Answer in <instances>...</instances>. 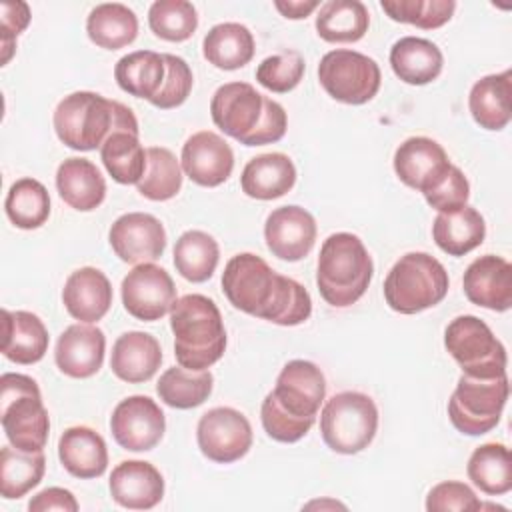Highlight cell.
<instances>
[{"label":"cell","mask_w":512,"mask_h":512,"mask_svg":"<svg viewBox=\"0 0 512 512\" xmlns=\"http://www.w3.org/2000/svg\"><path fill=\"white\" fill-rule=\"evenodd\" d=\"M222 292L240 312L278 326L302 324L312 314L308 290L272 270L264 258L252 252L236 254L226 262Z\"/></svg>","instance_id":"6da1fadb"},{"label":"cell","mask_w":512,"mask_h":512,"mask_svg":"<svg viewBox=\"0 0 512 512\" xmlns=\"http://www.w3.org/2000/svg\"><path fill=\"white\" fill-rule=\"evenodd\" d=\"M52 122L58 140L80 152L100 148L116 130L138 132V120L128 106L90 90L64 96L54 110Z\"/></svg>","instance_id":"7a4b0ae2"},{"label":"cell","mask_w":512,"mask_h":512,"mask_svg":"<svg viewBox=\"0 0 512 512\" xmlns=\"http://www.w3.org/2000/svg\"><path fill=\"white\" fill-rule=\"evenodd\" d=\"M174 356L182 368L208 370L226 350V330L214 300L204 294H186L170 308Z\"/></svg>","instance_id":"3957f363"},{"label":"cell","mask_w":512,"mask_h":512,"mask_svg":"<svg viewBox=\"0 0 512 512\" xmlns=\"http://www.w3.org/2000/svg\"><path fill=\"white\" fill-rule=\"evenodd\" d=\"M372 274V258L356 234L336 232L322 242L316 284L330 306L346 308L358 302L368 290Z\"/></svg>","instance_id":"277c9868"},{"label":"cell","mask_w":512,"mask_h":512,"mask_svg":"<svg viewBox=\"0 0 512 512\" xmlns=\"http://www.w3.org/2000/svg\"><path fill=\"white\" fill-rule=\"evenodd\" d=\"M450 278L440 260L426 252H408L384 280V300L400 314H418L444 300Z\"/></svg>","instance_id":"5b68a950"},{"label":"cell","mask_w":512,"mask_h":512,"mask_svg":"<svg viewBox=\"0 0 512 512\" xmlns=\"http://www.w3.org/2000/svg\"><path fill=\"white\" fill-rule=\"evenodd\" d=\"M0 420L12 446L26 452H38L46 446L50 418L34 378L16 372L2 374Z\"/></svg>","instance_id":"8992f818"},{"label":"cell","mask_w":512,"mask_h":512,"mask_svg":"<svg viewBox=\"0 0 512 512\" xmlns=\"http://www.w3.org/2000/svg\"><path fill=\"white\" fill-rule=\"evenodd\" d=\"M378 408L368 394L346 390L326 400L320 414L324 444L338 454H358L374 440Z\"/></svg>","instance_id":"52a82bcc"},{"label":"cell","mask_w":512,"mask_h":512,"mask_svg":"<svg viewBox=\"0 0 512 512\" xmlns=\"http://www.w3.org/2000/svg\"><path fill=\"white\" fill-rule=\"evenodd\" d=\"M510 394L508 376L474 378L462 374L448 400L452 426L466 436H482L498 426Z\"/></svg>","instance_id":"ba28073f"},{"label":"cell","mask_w":512,"mask_h":512,"mask_svg":"<svg viewBox=\"0 0 512 512\" xmlns=\"http://www.w3.org/2000/svg\"><path fill=\"white\" fill-rule=\"evenodd\" d=\"M444 346L466 376L498 378L506 374V348L488 324L472 314L456 316L446 326Z\"/></svg>","instance_id":"9c48e42d"},{"label":"cell","mask_w":512,"mask_h":512,"mask_svg":"<svg viewBox=\"0 0 512 512\" xmlns=\"http://www.w3.org/2000/svg\"><path fill=\"white\" fill-rule=\"evenodd\" d=\"M318 80L334 100L358 106L378 94L382 74L374 58L356 50L336 48L322 56Z\"/></svg>","instance_id":"30bf717a"},{"label":"cell","mask_w":512,"mask_h":512,"mask_svg":"<svg viewBox=\"0 0 512 512\" xmlns=\"http://www.w3.org/2000/svg\"><path fill=\"white\" fill-rule=\"evenodd\" d=\"M196 440L208 460L230 464L248 454L252 446V426L240 410L218 406L200 416Z\"/></svg>","instance_id":"8fae6325"},{"label":"cell","mask_w":512,"mask_h":512,"mask_svg":"<svg viewBox=\"0 0 512 512\" xmlns=\"http://www.w3.org/2000/svg\"><path fill=\"white\" fill-rule=\"evenodd\" d=\"M266 98L248 82L222 84L210 100L212 122L226 136L246 144L264 118Z\"/></svg>","instance_id":"7c38bea8"},{"label":"cell","mask_w":512,"mask_h":512,"mask_svg":"<svg viewBox=\"0 0 512 512\" xmlns=\"http://www.w3.org/2000/svg\"><path fill=\"white\" fill-rule=\"evenodd\" d=\"M174 302L176 286L170 274L158 264H136L122 280V304L138 320H160L170 312Z\"/></svg>","instance_id":"4fadbf2b"},{"label":"cell","mask_w":512,"mask_h":512,"mask_svg":"<svg viewBox=\"0 0 512 512\" xmlns=\"http://www.w3.org/2000/svg\"><path fill=\"white\" fill-rule=\"evenodd\" d=\"M110 430L118 446L130 452L152 450L164 436L166 418L150 396H128L114 408Z\"/></svg>","instance_id":"5bb4252c"},{"label":"cell","mask_w":512,"mask_h":512,"mask_svg":"<svg viewBox=\"0 0 512 512\" xmlns=\"http://www.w3.org/2000/svg\"><path fill=\"white\" fill-rule=\"evenodd\" d=\"M272 396L290 416L316 422L320 404L326 398L324 374L310 360H290L280 370Z\"/></svg>","instance_id":"9a60e30c"},{"label":"cell","mask_w":512,"mask_h":512,"mask_svg":"<svg viewBox=\"0 0 512 512\" xmlns=\"http://www.w3.org/2000/svg\"><path fill=\"white\" fill-rule=\"evenodd\" d=\"M114 254L126 264L154 262L164 254L166 230L162 222L146 212H128L114 220L108 232Z\"/></svg>","instance_id":"2e32d148"},{"label":"cell","mask_w":512,"mask_h":512,"mask_svg":"<svg viewBox=\"0 0 512 512\" xmlns=\"http://www.w3.org/2000/svg\"><path fill=\"white\" fill-rule=\"evenodd\" d=\"M180 166L194 184L214 188L230 178L234 152L220 134L202 130L184 142Z\"/></svg>","instance_id":"e0dca14e"},{"label":"cell","mask_w":512,"mask_h":512,"mask_svg":"<svg viewBox=\"0 0 512 512\" xmlns=\"http://www.w3.org/2000/svg\"><path fill=\"white\" fill-rule=\"evenodd\" d=\"M446 150L432 138H406L394 152V172L406 186L426 194L450 170Z\"/></svg>","instance_id":"ac0fdd59"},{"label":"cell","mask_w":512,"mask_h":512,"mask_svg":"<svg viewBox=\"0 0 512 512\" xmlns=\"http://www.w3.org/2000/svg\"><path fill=\"white\" fill-rule=\"evenodd\" d=\"M264 240L276 258L288 262L302 260L314 248L316 220L300 206H280L266 218Z\"/></svg>","instance_id":"d6986e66"},{"label":"cell","mask_w":512,"mask_h":512,"mask_svg":"<svg viewBox=\"0 0 512 512\" xmlns=\"http://www.w3.org/2000/svg\"><path fill=\"white\" fill-rule=\"evenodd\" d=\"M462 286L472 304L504 312L512 306V264L500 256L484 254L466 268Z\"/></svg>","instance_id":"ffe728a7"},{"label":"cell","mask_w":512,"mask_h":512,"mask_svg":"<svg viewBox=\"0 0 512 512\" xmlns=\"http://www.w3.org/2000/svg\"><path fill=\"white\" fill-rule=\"evenodd\" d=\"M106 336L98 326L78 322L68 326L56 344L54 360L62 374L70 378H90L104 362Z\"/></svg>","instance_id":"44dd1931"},{"label":"cell","mask_w":512,"mask_h":512,"mask_svg":"<svg viewBox=\"0 0 512 512\" xmlns=\"http://www.w3.org/2000/svg\"><path fill=\"white\" fill-rule=\"evenodd\" d=\"M112 500L128 510H150L164 496V478L160 470L144 460L120 462L108 482Z\"/></svg>","instance_id":"7402d4cb"},{"label":"cell","mask_w":512,"mask_h":512,"mask_svg":"<svg viewBox=\"0 0 512 512\" xmlns=\"http://www.w3.org/2000/svg\"><path fill=\"white\" fill-rule=\"evenodd\" d=\"M62 302L72 318L94 324L110 310L112 284L98 268H78L64 282Z\"/></svg>","instance_id":"603a6c76"},{"label":"cell","mask_w":512,"mask_h":512,"mask_svg":"<svg viewBox=\"0 0 512 512\" xmlns=\"http://www.w3.org/2000/svg\"><path fill=\"white\" fill-rule=\"evenodd\" d=\"M162 362V348L158 340L146 332L132 330L116 338L110 356L112 372L128 382L140 384L150 380Z\"/></svg>","instance_id":"cb8c5ba5"},{"label":"cell","mask_w":512,"mask_h":512,"mask_svg":"<svg viewBox=\"0 0 512 512\" xmlns=\"http://www.w3.org/2000/svg\"><path fill=\"white\" fill-rule=\"evenodd\" d=\"M2 354L16 364H36L44 358L50 336L44 322L26 310H2Z\"/></svg>","instance_id":"d4e9b609"},{"label":"cell","mask_w":512,"mask_h":512,"mask_svg":"<svg viewBox=\"0 0 512 512\" xmlns=\"http://www.w3.org/2000/svg\"><path fill=\"white\" fill-rule=\"evenodd\" d=\"M58 458L76 478H98L106 472L108 450L104 438L88 426H72L58 440Z\"/></svg>","instance_id":"484cf974"},{"label":"cell","mask_w":512,"mask_h":512,"mask_svg":"<svg viewBox=\"0 0 512 512\" xmlns=\"http://www.w3.org/2000/svg\"><path fill=\"white\" fill-rule=\"evenodd\" d=\"M296 182V166L282 152L254 156L242 170V192L256 200H274L292 190Z\"/></svg>","instance_id":"4316f807"},{"label":"cell","mask_w":512,"mask_h":512,"mask_svg":"<svg viewBox=\"0 0 512 512\" xmlns=\"http://www.w3.org/2000/svg\"><path fill=\"white\" fill-rule=\"evenodd\" d=\"M468 108L480 128H506L512 118V72L504 70L480 78L470 90Z\"/></svg>","instance_id":"83f0119b"},{"label":"cell","mask_w":512,"mask_h":512,"mask_svg":"<svg viewBox=\"0 0 512 512\" xmlns=\"http://www.w3.org/2000/svg\"><path fill=\"white\" fill-rule=\"evenodd\" d=\"M60 198L74 210H96L106 196V182L96 164L86 158H66L56 170Z\"/></svg>","instance_id":"f1b7e54d"},{"label":"cell","mask_w":512,"mask_h":512,"mask_svg":"<svg viewBox=\"0 0 512 512\" xmlns=\"http://www.w3.org/2000/svg\"><path fill=\"white\" fill-rule=\"evenodd\" d=\"M392 72L406 84L424 86L436 80L444 66L440 48L426 38L404 36L390 48Z\"/></svg>","instance_id":"f546056e"},{"label":"cell","mask_w":512,"mask_h":512,"mask_svg":"<svg viewBox=\"0 0 512 512\" xmlns=\"http://www.w3.org/2000/svg\"><path fill=\"white\" fill-rule=\"evenodd\" d=\"M486 224L482 214L472 206L454 212H438L432 222V238L448 256H464L484 242Z\"/></svg>","instance_id":"4dcf8cb0"},{"label":"cell","mask_w":512,"mask_h":512,"mask_svg":"<svg viewBox=\"0 0 512 512\" xmlns=\"http://www.w3.org/2000/svg\"><path fill=\"white\" fill-rule=\"evenodd\" d=\"M254 36L238 22H222L212 26L202 42L204 58L220 70H238L254 56Z\"/></svg>","instance_id":"1f68e13d"},{"label":"cell","mask_w":512,"mask_h":512,"mask_svg":"<svg viewBox=\"0 0 512 512\" xmlns=\"http://www.w3.org/2000/svg\"><path fill=\"white\" fill-rule=\"evenodd\" d=\"M86 32L96 46L106 50H120L136 40L138 18L128 6L120 2L98 4L86 18Z\"/></svg>","instance_id":"d6a6232c"},{"label":"cell","mask_w":512,"mask_h":512,"mask_svg":"<svg viewBox=\"0 0 512 512\" xmlns=\"http://www.w3.org/2000/svg\"><path fill=\"white\" fill-rule=\"evenodd\" d=\"M370 26L368 8L360 0H328L316 16V32L332 44L358 42Z\"/></svg>","instance_id":"836d02e7"},{"label":"cell","mask_w":512,"mask_h":512,"mask_svg":"<svg viewBox=\"0 0 512 512\" xmlns=\"http://www.w3.org/2000/svg\"><path fill=\"white\" fill-rule=\"evenodd\" d=\"M166 76L164 56L154 50H136L122 56L114 66L118 86L136 98L148 102L158 94Z\"/></svg>","instance_id":"e575fe53"},{"label":"cell","mask_w":512,"mask_h":512,"mask_svg":"<svg viewBox=\"0 0 512 512\" xmlns=\"http://www.w3.org/2000/svg\"><path fill=\"white\" fill-rule=\"evenodd\" d=\"M212 386L214 376L210 370H188L182 366H172L162 372L156 384V392L166 406L190 410L208 400Z\"/></svg>","instance_id":"d590c367"},{"label":"cell","mask_w":512,"mask_h":512,"mask_svg":"<svg viewBox=\"0 0 512 512\" xmlns=\"http://www.w3.org/2000/svg\"><path fill=\"white\" fill-rule=\"evenodd\" d=\"M100 158L106 172L118 184H138L146 170V150L138 140V132L116 130L100 146Z\"/></svg>","instance_id":"8d00e7d4"},{"label":"cell","mask_w":512,"mask_h":512,"mask_svg":"<svg viewBox=\"0 0 512 512\" xmlns=\"http://www.w3.org/2000/svg\"><path fill=\"white\" fill-rule=\"evenodd\" d=\"M46 470L44 452H26L4 446L0 452V492L6 500H18L40 484Z\"/></svg>","instance_id":"74e56055"},{"label":"cell","mask_w":512,"mask_h":512,"mask_svg":"<svg viewBox=\"0 0 512 512\" xmlns=\"http://www.w3.org/2000/svg\"><path fill=\"white\" fill-rule=\"evenodd\" d=\"M468 478L484 494L500 496L512 490L510 450L498 442L478 446L468 460Z\"/></svg>","instance_id":"f35d334b"},{"label":"cell","mask_w":512,"mask_h":512,"mask_svg":"<svg viewBox=\"0 0 512 512\" xmlns=\"http://www.w3.org/2000/svg\"><path fill=\"white\" fill-rule=\"evenodd\" d=\"M220 260L218 242L202 230H186L174 244V266L190 282L212 278Z\"/></svg>","instance_id":"ab89813d"},{"label":"cell","mask_w":512,"mask_h":512,"mask_svg":"<svg viewBox=\"0 0 512 512\" xmlns=\"http://www.w3.org/2000/svg\"><path fill=\"white\" fill-rule=\"evenodd\" d=\"M4 210L16 228H40L50 216V194L42 182L34 178H20L10 186Z\"/></svg>","instance_id":"60d3db41"},{"label":"cell","mask_w":512,"mask_h":512,"mask_svg":"<svg viewBox=\"0 0 512 512\" xmlns=\"http://www.w3.org/2000/svg\"><path fill=\"white\" fill-rule=\"evenodd\" d=\"M138 192L154 202L174 198L182 188V166L176 156L164 146L146 150V170L136 184Z\"/></svg>","instance_id":"b9f144b4"},{"label":"cell","mask_w":512,"mask_h":512,"mask_svg":"<svg viewBox=\"0 0 512 512\" xmlns=\"http://www.w3.org/2000/svg\"><path fill=\"white\" fill-rule=\"evenodd\" d=\"M150 30L168 42H184L198 28V12L186 0H158L148 10Z\"/></svg>","instance_id":"7bdbcfd3"},{"label":"cell","mask_w":512,"mask_h":512,"mask_svg":"<svg viewBox=\"0 0 512 512\" xmlns=\"http://www.w3.org/2000/svg\"><path fill=\"white\" fill-rule=\"evenodd\" d=\"M380 6L394 22L412 24L422 30L444 26L456 10L454 0H382Z\"/></svg>","instance_id":"ee69618b"},{"label":"cell","mask_w":512,"mask_h":512,"mask_svg":"<svg viewBox=\"0 0 512 512\" xmlns=\"http://www.w3.org/2000/svg\"><path fill=\"white\" fill-rule=\"evenodd\" d=\"M304 70L306 64L302 54L296 50H286L264 58L256 68V80L270 92L286 94L300 84Z\"/></svg>","instance_id":"f6af8a7d"},{"label":"cell","mask_w":512,"mask_h":512,"mask_svg":"<svg viewBox=\"0 0 512 512\" xmlns=\"http://www.w3.org/2000/svg\"><path fill=\"white\" fill-rule=\"evenodd\" d=\"M162 56H164V64H166V76H164V82H162L158 94L150 100V104L160 110H170V108H176L186 102V98L190 96L194 78H192V70L184 58L174 56V54H162Z\"/></svg>","instance_id":"bcb514c9"},{"label":"cell","mask_w":512,"mask_h":512,"mask_svg":"<svg viewBox=\"0 0 512 512\" xmlns=\"http://www.w3.org/2000/svg\"><path fill=\"white\" fill-rule=\"evenodd\" d=\"M260 420L262 426L266 430V434L276 440V442H284V444H292L298 442L300 438H304L308 434V430L312 428L314 422L310 420H298L294 416H290L288 412H284L272 392L266 394V398L262 400V408H260Z\"/></svg>","instance_id":"7dc6e473"},{"label":"cell","mask_w":512,"mask_h":512,"mask_svg":"<svg viewBox=\"0 0 512 512\" xmlns=\"http://www.w3.org/2000/svg\"><path fill=\"white\" fill-rule=\"evenodd\" d=\"M480 500L476 498L474 490L458 480H446L436 484L426 496V510L428 512H476L480 510Z\"/></svg>","instance_id":"c3c4849f"},{"label":"cell","mask_w":512,"mask_h":512,"mask_svg":"<svg viewBox=\"0 0 512 512\" xmlns=\"http://www.w3.org/2000/svg\"><path fill=\"white\" fill-rule=\"evenodd\" d=\"M470 196V184L464 172L458 166H450L446 176L430 190L424 194L426 202L438 210V212H454L462 206H466Z\"/></svg>","instance_id":"681fc988"},{"label":"cell","mask_w":512,"mask_h":512,"mask_svg":"<svg viewBox=\"0 0 512 512\" xmlns=\"http://www.w3.org/2000/svg\"><path fill=\"white\" fill-rule=\"evenodd\" d=\"M30 22V8L22 0H4L0 4V46L2 64H8L16 50V36L26 30Z\"/></svg>","instance_id":"f907efd6"},{"label":"cell","mask_w":512,"mask_h":512,"mask_svg":"<svg viewBox=\"0 0 512 512\" xmlns=\"http://www.w3.org/2000/svg\"><path fill=\"white\" fill-rule=\"evenodd\" d=\"M286 126H288V118L282 104H278L272 98H266L264 118L244 146H264V144L278 142L286 134Z\"/></svg>","instance_id":"816d5d0a"},{"label":"cell","mask_w":512,"mask_h":512,"mask_svg":"<svg viewBox=\"0 0 512 512\" xmlns=\"http://www.w3.org/2000/svg\"><path fill=\"white\" fill-rule=\"evenodd\" d=\"M28 510L30 512H50V510H60V512H76L78 510V500L74 498V494L66 488H46L42 492H38L36 496H32V500L28 502Z\"/></svg>","instance_id":"f5cc1de1"},{"label":"cell","mask_w":512,"mask_h":512,"mask_svg":"<svg viewBox=\"0 0 512 512\" xmlns=\"http://www.w3.org/2000/svg\"><path fill=\"white\" fill-rule=\"evenodd\" d=\"M276 10L284 16V18H290V20H302L306 16H310L318 6L320 2L318 0H276L274 2Z\"/></svg>","instance_id":"db71d44e"},{"label":"cell","mask_w":512,"mask_h":512,"mask_svg":"<svg viewBox=\"0 0 512 512\" xmlns=\"http://www.w3.org/2000/svg\"><path fill=\"white\" fill-rule=\"evenodd\" d=\"M312 506H320V508H324V506H332V508H344L342 504H338V502H330V500H322V502H310V504H306V508H312Z\"/></svg>","instance_id":"11a10c76"}]
</instances>
